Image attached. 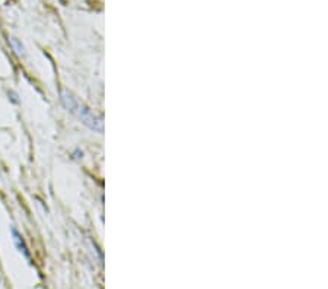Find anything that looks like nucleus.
<instances>
[{"label":"nucleus","instance_id":"obj_1","mask_svg":"<svg viewBox=\"0 0 328 289\" xmlns=\"http://www.w3.org/2000/svg\"><path fill=\"white\" fill-rule=\"evenodd\" d=\"M63 103H64V105H66L72 113L76 114L86 126L92 127V129L98 130V132L103 130V120H101L99 117L93 115V114L91 113V110L86 108L82 103H79V101L73 97L72 93L63 92Z\"/></svg>","mask_w":328,"mask_h":289},{"label":"nucleus","instance_id":"obj_2","mask_svg":"<svg viewBox=\"0 0 328 289\" xmlns=\"http://www.w3.org/2000/svg\"><path fill=\"white\" fill-rule=\"evenodd\" d=\"M12 232H13V239H15V243H16V246H18V248L21 250L22 253L27 256V257H30V253H28V248H27V246H25V243H23V239H22V237L19 235V232L13 228L12 229Z\"/></svg>","mask_w":328,"mask_h":289}]
</instances>
